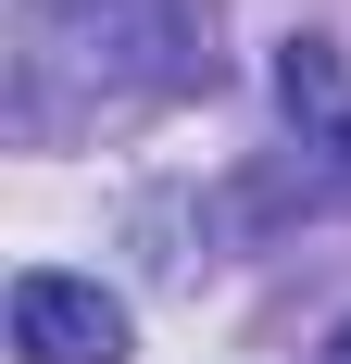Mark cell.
<instances>
[{
	"label": "cell",
	"mask_w": 351,
	"mask_h": 364,
	"mask_svg": "<svg viewBox=\"0 0 351 364\" xmlns=\"http://www.w3.org/2000/svg\"><path fill=\"white\" fill-rule=\"evenodd\" d=\"M326 364H351V327H339V339H326Z\"/></svg>",
	"instance_id": "obj_3"
},
{
	"label": "cell",
	"mask_w": 351,
	"mask_h": 364,
	"mask_svg": "<svg viewBox=\"0 0 351 364\" xmlns=\"http://www.w3.org/2000/svg\"><path fill=\"white\" fill-rule=\"evenodd\" d=\"M276 88H288V113H314V126H339V63H326L314 38H301V50L276 63Z\"/></svg>",
	"instance_id": "obj_2"
},
{
	"label": "cell",
	"mask_w": 351,
	"mask_h": 364,
	"mask_svg": "<svg viewBox=\"0 0 351 364\" xmlns=\"http://www.w3.org/2000/svg\"><path fill=\"white\" fill-rule=\"evenodd\" d=\"M13 352L26 364H126V301L101 277H13Z\"/></svg>",
	"instance_id": "obj_1"
}]
</instances>
